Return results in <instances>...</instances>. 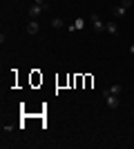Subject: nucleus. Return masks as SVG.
<instances>
[{
	"label": "nucleus",
	"mask_w": 134,
	"mask_h": 149,
	"mask_svg": "<svg viewBox=\"0 0 134 149\" xmlns=\"http://www.w3.org/2000/svg\"><path fill=\"white\" fill-rule=\"evenodd\" d=\"M83 27H85V20H83V18H78L74 25H69V31H81Z\"/></svg>",
	"instance_id": "39448f33"
},
{
	"label": "nucleus",
	"mask_w": 134,
	"mask_h": 149,
	"mask_svg": "<svg viewBox=\"0 0 134 149\" xmlns=\"http://www.w3.org/2000/svg\"><path fill=\"white\" fill-rule=\"evenodd\" d=\"M51 27H54V29H60V27H63V20H60V18H54V20H51Z\"/></svg>",
	"instance_id": "9d476101"
},
{
	"label": "nucleus",
	"mask_w": 134,
	"mask_h": 149,
	"mask_svg": "<svg viewBox=\"0 0 134 149\" xmlns=\"http://www.w3.org/2000/svg\"><path fill=\"white\" fill-rule=\"evenodd\" d=\"M92 22H94V29H96V31H105V22H103V20L98 18L96 13L92 16Z\"/></svg>",
	"instance_id": "f03ea898"
},
{
	"label": "nucleus",
	"mask_w": 134,
	"mask_h": 149,
	"mask_svg": "<svg viewBox=\"0 0 134 149\" xmlns=\"http://www.w3.org/2000/svg\"><path fill=\"white\" fill-rule=\"evenodd\" d=\"M109 91L114 93V96H121V91H123V87H121V85H112V87H109Z\"/></svg>",
	"instance_id": "1a4fd4ad"
},
{
	"label": "nucleus",
	"mask_w": 134,
	"mask_h": 149,
	"mask_svg": "<svg viewBox=\"0 0 134 149\" xmlns=\"http://www.w3.org/2000/svg\"><path fill=\"white\" fill-rule=\"evenodd\" d=\"M40 11H43V7L34 5L32 9H29V18H38V16H40Z\"/></svg>",
	"instance_id": "423d86ee"
},
{
	"label": "nucleus",
	"mask_w": 134,
	"mask_h": 149,
	"mask_svg": "<svg viewBox=\"0 0 134 149\" xmlns=\"http://www.w3.org/2000/svg\"><path fill=\"white\" fill-rule=\"evenodd\" d=\"M105 31H107L109 36H116V33H119V27H116V22H107V25H105Z\"/></svg>",
	"instance_id": "20e7f679"
},
{
	"label": "nucleus",
	"mask_w": 134,
	"mask_h": 149,
	"mask_svg": "<svg viewBox=\"0 0 134 149\" xmlns=\"http://www.w3.org/2000/svg\"><path fill=\"white\" fill-rule=\"evenodd\" d=\"M130 54H134V45H132V47H130Z\"/></svg>",
	"instance_id": "f8f14e48"
},
{
	"label": "nucleus",
	"mask_w": 134,
	"mask_h": 149,
	"mask_svg": "<svg viewBox=\"0 0 134 149\" xmlns=\"http://www.w3.org/2000/svg\"><path fill=\"white\" fill-rule=\"evenodd\" d=\"M103 98H105V102H107L109 109H116V107L121 105V102H119V96H114L109 89H105V91H103Z\"/></svg>",
	"instance_id": "f257e3e1"
},
{
	"label": "nucleus",
	"mask_w": 134,
	"mask_h": 149,
	"mask_svg": "<svg viewBox=\"0 0 134 149\" xmlns=\"http://www.w3.org/2000/svg\"><path fill=\"white\" fill-rule=\"evenodd\" d=\"M125 11H128V9H123V7L119 5V7H116V9H114L112 13H114V18H123V16H125Z\"/></svg>",
	"instance_id": "0eeeda50"
},
{
	"label": "nucleus",
	"mask_w": 134,
	"mask_h": 149,
	"mask_svg": "<svg viewBox=\"0 0 134 149\" xmlns=\"http://www.w3.org/2000/svg\"><path fill=\"white\" fill-rule=\"evenodd\" d=\"M34 2L38 7H43V11H49V2H47V0H34Z\"/></svg>",
	"instance_id": "6e6552de"
},
{
	"label": "nucleus",
	"mask_w": 134,
	"mask_h": 149,
	"mask_svg": "<svg viewBox=\"0 0 134 149\" xmlns=\"http://www.w3.org/2000/svg\"><path fill=\"white\" fill-rule=\"evenodd\" d=\"M38 31H40V25L36 22V20H32V22L27 25V33H29V36H34V33H38Z\"/></svg>",
	"instance_id": "7ed1b4c3"
},
{
	"label": "nucleus",
	"mask_w": 134,
	"mask_h": 149,
	"mask_svg": "<svg viewBox=\"0 0 134 149\" xmlns=\"http://www.w3.org/2000/svg\"><path fill=\"white\" fill-rule=\"evenodd\" d=\"M132 5H134V0H121V7H123V9H130Z\"/></svg>",
	"instance_id": "9b49d317"
}]
</instances>
